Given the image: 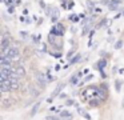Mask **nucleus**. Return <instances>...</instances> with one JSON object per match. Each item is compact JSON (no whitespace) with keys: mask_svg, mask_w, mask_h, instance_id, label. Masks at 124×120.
I'll use <instances>...</instances> for the list:
<instances>
[{"mask_svg":"<svg viewBox=\"0 0 124 120\" xmlns=\"http://www.w3.org/2000/svg\"><path fill=\"white\" fill-rule=\"evenodd\" d=\"M1 55H6L8 56V57L12 59V61H17L19 60V49H17V47H9L7 48L6 51H1Z\"/></svg>","mask_w":124,"mask_h":120,"instance_id":"nucleus-1","label":"nucleus"},{"mask_svg":"<svg viewBox=\"0 0 124 120\" xmlns=\"http://www.w3.org/2000/svg\"><path fill=\"white\" fill-rule=\"evenodd\" d=\"M25 75V68L24 67H22V65H17V67H14V71H12V75H11V77H22V76H24ZM9 77V79H11Z\"/></svg>","mask_w":124,"mask_h":120,"instance_id":"nucleus-2","label":"nucleus"},{"mask_svg":"<svg viewBox=\"0 0 124 120\" xmlns=\"http://www.w3.org/2000/svg\"><path fill=\"white\" fill-rule=\"evenodd\" d=\"M11 47V37H9L8 33H4L3 39H1V44H0V48L1 51H6L7 48Z\"/></svg>","mask_w":124,"mask_h":120,"instance_id":"nucleus-3","label":"nucleus"},{"mask_svg":"<svg viewBox=\"0 0 124 120\" xmlns=\"http://www.w3.org/2000/svg\"><path fill=\"white\" fill-rule=\"evenodd\" d=\"M0 91L1 93H6L12 91V85H11V80H4V81H0Z\"/></svg>","mask_w":124,"mask_h":120,"instance_id":"nucleus-4","label":"nucleus"},{"mask_svg":"<svg viewBox=\"0 0 124 120\" xmlns=\"http://www.w3.org/2000/svg\"><path fill=\"white\" fill-rule=\"evenodd\" d=\"M121 3V0H111V1H108V8L109 9H117V7H119V4Z\"/></svg>","mask_w":124,"mask_h":120,"instance_id":"nucleus-5","label":"nucleus"},{"mask_svg":"<svg viewBox=\"0 0 124 120\" xmlns=\"http://www.w3.org/2000/svg\"><path fill=\"white\" fill-rule=\"evenodd\" d=\"M96 96L100 99V100H105V97H107L105 89H103V88H97L96 89Z\"/></svg>","mask_w":124,"mask_h":120,"instance_id":"nucleus-6","label":"nucleus"},{"mask_svg":"<svg viewBox=\"0 0 124 120\" xmlns=\"http://www.w3.org/2000/svg\"><path fill=\"white\" fill-rule=\"evenodd\" d=\"M63 87H64V84H63V83H60V84L57 85V88H56V89H55V92L52 93V96H51V97L48 99V101H52V99H54L55 96H57V95H59V93L62 92V88H63Z\"/></svg>","mask_w":124,"mask_h":120,"instance_id":"nucleus-7","label":"nucleus"},{"mask_svg":"<svg viewBox=\"0 0 124 120\" xmlns=\"http://www.w3.org/2000/svg\"><path fill=\"white\" fill-rule=\"evenodd\" d=\"M39 108H40V101H38V103H35V104H33V107L31 108V112H30V115H31V116H35V115L38 113Z\"/></svg>","mask_w":124,"mask_h":120,"instance_id":"nucleus-8","label":"nucleus"},{"mask_svg":"<svg viewBox=\"0 0 124 120\" xmlns=\"http://www.w3.org/2000/svg\"><path fill=\"white\" fill-rule=\"evenodd\" d=\"M12 105V100L9 97H4L1 99V107H4V108H8V107Z\"/></svg>","mask_w":124,"mask_h":120,"instance_id":"nucleus-9","label":"nucleus"},{"mask_svg":"<svg viewBox=\"0 0 124 120\" xmlns=\"http://www.w3.org/2000/svg\"><path fill=\"white\" fill-rule=\"evenodd\" d=\"M38 81L40 83L41 87H46L47 85V80H46V77H44L43 73H38Z\"/></svg>","mask_w":124,"mask_h":120,"instance_id":"nucleus-10","label":"nucleus"},{"mask_svg":"<svg viewBox=\"0 0 124 120\" xmlns=\"http://www.w3.org/2000/svg\"><path fill=\"white\" fill-rule=\"evenodd\" d=\"M30 89H31V95H32V97H38V96H39V91H36L33 87H31Z\"/></svg>","mask_w":124,"mask_h":120,"instance_id":"nucleus-11","label":"nucleus"},{"mask_svg":"<svg viewBox=\"0 0 124 120\" xmlns=\"http://www.w3.org/2000/svg\"><path fill=\"white\" fill-rule=\"evenodd\" d=\"M60 117H72V115H71L70 112L64 111V112H62V113H60Z\"/></svg>","mask_w":124,"mask_h":120,"instance_id":"nucleus-12","label":"nucleus"},{"mask_svg":"<svg viewBox=\"0 0 124 120\" xmlns=\"http://www.w3.org/2000/svg\"><path fill=\"white\" fill-rule=\"evenodd\" d=\"M80 57H81L80 55H76L75 57L72 59V63H78V61H80Z\"/></svg>","mask_w":124,"mask_h":120,"instance_id":"nucleus-13","label":"nucleus"},{"mask_svg":"<svg viewBox=\"0 0 124 120\" xmlns=\"http://www.w3.org/2000/svg\"><path fill=\"white\" fill-rule=\"evenodd\" d=\"M121 44H123V41H121V40H119V41L115 44V48H116V49H119V48H121Z\"/></svg>","mask_w":124,"mask_h":120,"instance_id":"nucleus-14","label":"nucleus"},{"mask_svg":"<svg viewBox=\"0 0 124 120\" xmlns=\"http://www.w3.org/2000/svg\"><path fill=\"white\" fill-rule=\"evenodd\" d=\"M105 64H107V63H105V60H101V61L99 63V69H103V67H104Z\"/></svg>","mask_w":124,"mask_h":120,"instance_id":"nucleus-15","label":"nucleus"},{"mask_svg":"<svg viewBox=\"0 0 124 120\" xmlns=\"http://www.w3.org/2000/svg\"><path fill=\"white\" fill-rule=\"evenodd\" d=\"M115 87H116V91L119 92V91H120V87H121L120 81H116V83H115Z\"/></svg>","mask_w":124,"mask_h":120,"instance_id":"nucleus-16","label":"nucleus"},{"mask_svg":"<svg viewBox=\"0 0 124 120\" xmlns=\"http://www.w3.org/2000/svg\"><path fill=\"white\" fill-rule=\"evenodd\" d=\"M92 79V75H88V76L85 77V81H88V80H91Z\"/></svg>","mask_w":124,"mask_h":120,"instance_id":"nucleus-17","label":"nucleus"},{"mask_svg":"<svg viewBox=\"0 0 124 120\" xmlns=\"http://www.w3.org/2000/svg\"><path fill=\"white\" fill-rule=\"evenodd\" d=\"M40 7L44 8V7H46V3H44V1H40Z\"/></svg>","mask_w":124,"mask_h":120,"instance_id":"nucleus-18","label":"nucleus"},{"mask_svg":"<svg viewBox=\"0 0 124 120\" xmlns=\"http://www.w3.org/2000/svg\"><path fill=\"white\" fill-rule=\"evenodd\" d=\"M76 83H78V79H76V77H73V80H72V84H76Z\"/></svg>","mask_w":124,"mask_h":120,"instance_id":"nucleus-19","label":"nucleus"},{"mask_svg":"<svg viewBox=\"0 0 124 120\" xmlns=\"http://www.w3.org/2000/svg\"><path fill=\"white\" fill-rule=\"evenodd\" d=\"M8 12H9V13H14V8H12V7H9V9H8Z\"/></svg>","mask_w":124,"mask_h":120,"instance_id":"nucleus-20","label":"nucleus"},{"mask_svg":"<svg viewBox=\"0 0 124 120\" xmlns=\"http://www.w3.org/2000/svg\"><path fill=\"white\" fill-rule=\"evenodd\" d=\"M123 15H124V12H123Z\"/></svg>","mask_w":124,"mask_h":120,"instance_id":"nucleus-21","label":"nucleus"}]
</instances>
